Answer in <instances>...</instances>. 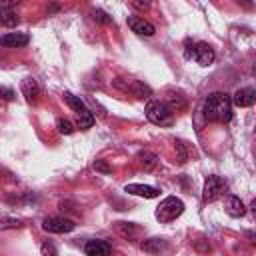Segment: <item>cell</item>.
Wrapping results in <instances>:
<instances>
[{
    "label": "cell",
    "instance_id": "cell-1",
    "mask_svg": "<svg viewBox=\"0 0 256 256\" xmlns=\"http://www.w3.org/2000/svg\"><path fill=\"white\" fill-rule=\"evenodd\" d=\"M202 114L208 122H228L232 118V100L226 92H212L202 104Z\"/></svg>",
    "mask_w": 256,
    "mask_h": 256
},
{
    "label": "cell",
    "instance_id": "cell-2",
    "mask_svg": "<svg viewBox=\"0 0 256 256\" xmlns=\"http://www.w3.org/2000/svg\"><path fill=\"white\" fill-rule=\"evenodd\" d=\"M144 112H146V118L156 126H172V122H174V114L160 100H148Z\"/></svg>",
    "mask_w": 256,
    "mask_h": 256
},
{
    "label": "cell",
    "instance_id": "cell-3",
    "mask_svg": "<svg viewBox=\"0 0 256 256\" xmlns=\"http://www.w3.org/2000/svg\"><path fill=\"white\" fill-rule=\"evenodd\" d=\"M182 212H184V202H182L180 198H176V196H168V198H164V200L158 204L154 216H156V220H160V222H172V220H176Z\"/></svg>",
    "mask_w": 256,
    "mask_h": 256
},
{
    "label": "cell",
    "instance_id": "cell-4",
    "mask_svg": "<svg viewBox=\"0 0 256 256\" xmlns=\"http://www.w3.org/2000/svg\"><path fill=\"white\" fill-rule=\"evenodd\" d=\"M226 190H228L226 180L220 178V176H216V174H212V176H208L206 182H204L202 200H204V202H216V200H220V198L226 194Z\"/></svg>",
    "mask_w": 256,
    "mask_h": 256
},
{
    "label": "cell",
    "instance_id": "cell-5",
    "mask_svg": "<svg viewBox=\"0 0 256 256\" xmlns=\"http://www.w3.org/2000/svg\"><path fill=\"white\" fill-rule=\"evenodd\" d=\"M74 226L76 224L64 216H48L42 220V230H46L50 234H66V232H72Z\"/></svg>",
    "mask_w": 256,
    "mask_h": 256
},
{
    "label": "cell",
    "instance_id": "cell-6",
    "mask_svg": "<svg viewBox=\"0 0 256 256\" xmlns=\"http://www.w3.org/2000/svg\"><path fill=\"white\" fill-rule=\"evenodd\" d=\"M214 58H216V54L206 42H196L194 44V60L200 66H210L214 62Z\"/></svg>",
    "mask_w": 256,
    "mask_h": 256
},
{
    "label": "cell",
    "instance_id": "cell-7",
    "mask_svg": "<svg viewBox=\"0 0 256 256\" xmlns=\"http://www.w3.org/2000/svg\"><path fill=\"white\" fill-rule=\"evenodd\" d=\"M84 252L86 256H112V246L106 242V240H88L86 246H84Z\"/></svg>",
    "mask_w": 256,
    "mask_h": 256
},
{
    "label": "cell",
    "instance_id": "cell-8",
    "mask_svg": "<svg viewBox=\"0 0 256 256\" xmlns=\"http://www.w3.org/2000/svg\"><path fill=\"white\" fill-rule=\"evenodd\" d=\"M128 26L132 32H136L140 36H152L156 32V28L148 20H144L142 16H128Z\"/></svg>",
    "mask_w": 256,
    "mask_h": 256
},
{
    "label": "cell",
    "instance_id": "cell-9",
    "mask_svg": "<svg viewBox=\"0 0 256 256\" xmlns=\"http://www.w3.org/2000/svg\"><path fill=\"white\" fill-rule=\"evenodd\" d=\"M230 100H232L236 106H240V108H248V106L254 104L256 92H254V88H240V90L234 92V96H232Z\"/></svg>",
    "mask_w": 256,
    "mask_h": 256
},
{
    "label": "cell",
    "instance_id": "cell-10",
    "mask_svg": "<svg viewBox=\"0 0 256 256\" xmlns=\"http://www.w3.org/2000/svg\"><path fill=\"white\" fill-rule=\"evenodd\" d=\"M164 104L170 108L172 114L174 112H180V110H186V106H188V102L182 96V92H176V90H168L166 92V102Z\"/></svg>",
    "mask_w": 256,
    "mask_h": 256
},
{
    "label": "cell",
    "instance_id": "cell-11",
    "mask_svg": "<svg viewBox=\"0 0 256 256\" xmlns=\"http://www.w3.org/2000/svg\"><path fill=\"white\" fill-rule=\"evenodd\" d=\"M28 40L30 38L26 34H22V32H8V34H4L0 38V44L4 48H20V46H26Z\"/></svg>",
    "mask_w": 256,
    "mask_h": 256
},
{
    "label": "cell",
    "instance_id": "cell-12",
    "mask_svg": "<svg viewBox=\"0 0 256 256\" xmlns=\"http://www.w3.org/2000/svg\"><path fill=\"white\" fill-rule=\"evenodd\" d=\"M20 90H22V96L28 100V102H36L38 96H40V86L34 78H24L20 82Z\"/></svg>",
    "mask_w": 256,
    "mask_h": 256
},
{
    "label": "cell",
    "instance_id": "cell-13",
    "mask_svg": "<svg viewBox=\"0 0 256 256\" xmlns=\"http://www.w3.org/2000/svg\"><path fill=\"white\" fill-rule=\"evenodd\" d=\"M226 214L232 218H242L246 214V206L238 196H226Z\"/></svg>",
    "mask_w": 256,
    "mask_h": 256
},
{
    "label": "cell",
    "instance_id": "cell-14",
    "mask_svg": "<svg viewBox=\"0 0 256 256\" xmlns=\"http://www.w3.org/2000/svg\"><path fill=\"white\" fill-rule=\"evenodd\" d=\"M128 194H134V196H142V198H156L158 196V190L154 186H146V184H126L124 188Z\"/></svg>",
    "mask_w": 256,
    "mask_h": 256
},
{
    "label": "cell",
    "instance_id": "cell-15",
    "mask_svg": "<svg viewBox=\"0 0 256 256\" xmlns=\"http://www.w3.org/2000/svg\"><path fill=\"white\" fill-rule=\"evenodd\" d=\"M128 92H132L136 98H140V100H144V98H150L152 96V90H150V86L148 84H144V82H140V80H132L130 84H128Z\"/></svg>",
    "mask_w": 256,
    "mask_h": 256
},
{
    "label": "cell",
    "instance_id": "cell-16",
    "mask_svg": "<svg viewBox=\"0 0 256 256\" xmlns=\"http://www.w3.org/2000/svg\"><path fill=\"white\" fill-rule=\"evenodd\" d=\"M116 232L122 236V238H128V240H134L138 236V226L132 224V222H116L114 224Z\"/></svg>",
    "mask_w": 256,
    "mask_h": 256
},
{
    "label": "cell",
    "instance_id": "cell-17",
    "mask_svg": "<svg viewBox=\"0 0 256 256\" xmlns=\"http://www.w3.org/2000/svg\"><path fill=\"white\" fill-rule=\"evenodd\" d=\"M92 124H94V114L88 108H84L76 114V126L80 130H88V128H92Z\"/></svg>",
    "mask_w": 256,
    "mask_h": 256
},
{
    "label": "cell",
    "instance_id": "cell-18",
    "mask_svg": "<svg viewBox=\"0 0 256 256\" xmlns=\"http://www.w3.org/2000/svg\"><path fill=\"white\" fill-rule=\"evenodd\" d=\"M0 24L10 26V28L18 24V16H16L14 10H10V4H4L2 6V10H0Z\"/></svg>",
    "mask_w": 256,
    "mask_h": 256
},
{
    "label": "cell",
    "instance_id": "cell-19",
    "mask_svg": "<svg viewBox=\"0 0 256 256\" xmlns=\"http://www.w3.org/2000/svg\"><path fill=\"white\" fill-rule=\"evenodd\" d=\"M138 160L144 166V170H152L158 164V156L154 152H150V150H140L138 152Z\"/></svg>",
    "mask_w": 256,
    "mask_h": 256
},
{
    "label": "cell",
    "instance_id": "cell-20",
    "mask_svg": "<svg viewBox=\"0 0 256 256\" xmlns=\"http://www.w3.org/2000/svg\"><path fill=\"white\" fill-rule=\"evenodd\" d=\"M140 248L146 250V252H160V250L166 248V242L162 238H150V240H144L140 244Z\"/></svg>",
    "mask_w": 256,
    "mask_h": 256
},
{
    "label": "cell",
    "instance_id": "cell-21",
    "mask_svg": "<svg viewBox=\"0 0 256 256\" xmlns=\"http://www.w3.org/2000/svg\"><path fill=\"white\" fill-rule=\"evenodd\" d=\"M62 96H64L66 104H68V106H70V108H72V110H74L76 114H78L80 110H84V108H86V106H84V100H82L80 96H74L72 92H64Z\"/></svg>",
    "mask_w": 256,
    "mask_h": 256
},
{
    "label": "cell",
    "instance_id": "cell-22",
    "mask_svg": "<svg viewBox=\"0 0 256 256\" xmlns=\"http://www.w3.org/2000/svg\"><path fill=\"white\" fill-rule=\"evenodd\" d=\"M14 228H22V220L20 218L0 216V230H14Z\"/></svg>",
    "mask_w": 256,
    "mask_h": 256
},
{
    "label": "cell",
    "instance_id": "cell-23",
    "mask_svg": "<svg viewBox=\"0 0 256 256\" xmlns=\"http://www.w3.org/2000/svg\"><path fill=\"white\" fill-rule=\"evenodd\" d=\"M56 128H58L60 134H72L74 132V124L68 118H58L56 120Z\"/></svg>",
    "mask_w": 256,
    "mask_h": 256
},
{
    "label": "cell",
    "instance_id": "cell-24",
    "mask_svg": "<svg viewBox=\"0 0 256 256\" xmlns=\"http://www.w3.org/2000/svg\"><path fill=\"white\" fill-rule=\"evenodd\" d=\"M40 254H42V256H58L56 246H54L52 242H44V244L40 246Z\"/></svg>",
    "mask_w": 256,
    "mask_h": 256
},
{
    "label": "cell",
    "instance_id": "cell-25",
    "mask_svg": "<svg viewBox=\"0 0 256 256\" xmlns=\"http://www.w3.org/2000/svg\"><path fill=\"white\" fill-rule=\"evenodd\" d=\"M92 14H94V20H96V22H102V24H108V22H112V18H110V16H108L104 10H94Z\"/></svg>",
    "mask_w": 256,
    "mask_h": 256
},
{
    "label": "cell",
    "instance_id": "cell-26",
    "mask_svg": "<svg viewBox=\"0 0 256 256\" xmlns=\"http://www.w3.org/2000/svg\"><path fill=\"white\" fill-rule=\"evenodd\" d=\"M94 170H96V172H102V174H110V172H112V168H110L104 160H96V162H94Z\"/></svg>",
    "mask_w": 256,
    "mask_h": 256
},
{
    "label": "cell",
    "instance_id": "cell-27",
    "mask_svg": "<svg viewBox=\"0 0 256 256\" xmlns=\"http://www.w3.org/2000/svg\"><path fill=\"white\" fill-rule=\"evenodd\" d=\"M176 152H178V162H180V164H184L188 156H186V148H184V144H182V142H176Z\"/></svg>",
    "mask_w": 256,
    "mask_h": 256
},
{
    "label": "cell",
    "instance_id": "cell-28",
    "mask_svg": "<svg viewBox=\"0 0 256 256\" xmlns=\"http://www.w3.org/2000/svg\"><path fill=\"white\" fill-rule=\"evenodd\" d=\"M0 96L4 100H12L14 98V90L12 88H6V86H0Z\"/></svg>",
    "mask_w": 256,
    "mask_h": 256
},
{
    "label": "cell",
    "instance_id": "cell-29",
    "mask_svg": "<svg viewBox=\"0 0 256 256\" xmlns=\"http://www.w3.org/2000/svg\"><path fill=\"white\" fill-rule=\"evenodd\" d=\"M184 56H186V58H192V56H194V42L186 40V50H184Z\"/></svg>",
    "mask_w": 256,
    "mask_h": 256
},
{
    "label": "cell",
    "instance_id": "cell-30",
    "mask_svg": "<svg viewBox=\"0 0 256 256\" xmlns=\"http://www.w3.org/2000/svg\"><path fill=\"white\" fill-rule=\"evenodd\" d=\"M132 6H134V8H148L150 4H148V2H132Z\"/></svg>",
    "mask_w": 256,
    "mask_h": 256
}]
</instances>
